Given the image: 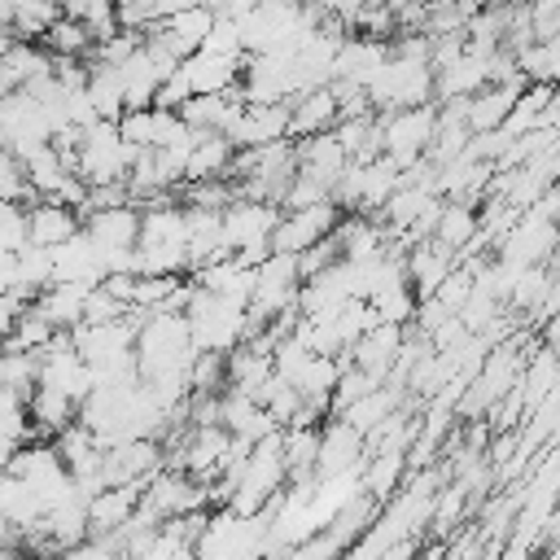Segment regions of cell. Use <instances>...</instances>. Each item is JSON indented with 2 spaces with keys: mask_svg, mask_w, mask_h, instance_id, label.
<instances>
[{
  "mask_svg": "<svg viewBox=\"0 0 560 560\" xmlns=\"http://www.w3.org/2000/svg\"><path fill=\"white\" fill-rule=\"evenodd\" d=\"M184 319H188V332H192V346L197 350H214V354H228L232 346L245 341V306L241 302H228L201 284H192V298L184 306Z\"/></svg>",
  "mask_w": 560,
  "mask_h": 560,
  "instance_id": "1",
  "label": "cell"
},
{
  "mask_svg": "<svg viewBox=\"0 0 560 560\" xmlns=\"http://www.w3.org/2000/svg\"><path fill=\"white\" fill-rule=\"evenodd\" d=\"M136 144H127L118 136V127L109 118H96L92 127L79 131V158H74V175L92 188V184H109V179H127L131 162H136Z\"/></svg>",
  "mask_w": 560,
  "mask_h": 560,
  "instance_id": "2",
  "label": "cell"
},
{
  "mask_svg": "<svg viewBox=\"0 0 560 560\" xmlns=\"http://www.w3.org/2000/svg\"><path fill=\"white\" fill-rule=\"evenodd\" d=\"M376 127H381V158H389L398 171L420 162L429 140H433V127H438V105H411V109H389V114H376Z\"/></svg>",
  "mask_w": 560,
  "mask_h": 560,
  "instance_id": "3",
  "label": "cell"
},
{
  "mask_svg": "<svg viewBox=\"0 0 560 560\" xmlns=\"http://www.w3.org/2000/svg\"><path fill=\"white\" fill-rule=\"evenodd\" d=\"M394 188H398V166L389 158L346 162L341 179L332 184V201L341 206V214H376Z\"/></svg>",
  "mask_w": 560,
  "mask_h": 560,
  "instance_id": "4",
  "label": "cell"
},
{
  "mask_svg": "<svg viewBox=\"0 0 560 560\" xmlns=\"http://www.w3.org/2000/svg\"><path fill=\"white\" fill-rule=\"evenodd\" d=\"M556 249H560V223L547 219V214H538L534 206H525V214H516V223L499 241V258H508L516 267L547 262Z\"/></svg>",
  "mask_w": 560,
  "mask_h": 560,
  "instance_id": "5",
  "label": "cell"
},
{
  "mask_svg": "<svg viewBox=\"0 0 560 560\" xmlns=\"http://www.w3.org/2000/svg\"><path fill=\"white\" fill-rule=\"evenodd\" d=\"M337 223H341V206L332 197H324L315 206H302V210H284L276 232H271V249L276 254H302L315 241H324Z\"/></svg>",
  "mask_w": 560,
  "mask_h": 560,
  "instance_id": "6",
  "label": "cell"
},
{
  "mask_svg": "<svg viewBox=\"0 0 560 560\" xmlns=\"http://www.w3.org/2000/svg\"><path fill=\"white\" fill-rule=\"evenodd\" d=\"M236 149L249 144H267V140H284L289 136V101H245L236 109V118L223 131Z\"/></svg>",
  "mask_w": 560,
  "mask_h": 560,
  "instance_id": "7",
  "label": "cell"
},
{
  "mask_svg": "<svg viewBox=\"0 0 560 560\" xmlns=\"http://www.w3.org/2000/svg\"><path fill=\"white\" fill-rule=\"evenodd\" d=\"M368 459V442L359 429H350L341 416L332 424H319V455H315V477H337L354 472Z\"/></svg>",
  "mask_w": 560,
  "mask_h": 560,
  "instance_id": "8",
  "label": "cell"
},
{
  "mask_svg": "<svg viewBox=\"0 0 560 560\" xmlns=\"http://www.w3.org/2000/svg\"><path fill=\"white\" fill-rule=\"evenodd\" d=\"M389 61V44L385 39H372V35H346L341 48H337V61H332V79H346L354 88H372L376 74L385 70Z\"/></svg>",
  "mask_w": 560,
  "mask_h": 560,
  "instance_id": "9",
  "label": "cell"
},
{
  "mask_svg": "<svg viewBox=\"0 0 560 560\" xmlns=\"http://www.w3.org/2000/svg\"><path fill=\"white\" fill-rule=\"evenodd\" d=\"M280 223V206L271 201H249V197H236L232 206H223V236H228V249H245L254 241H271Z\"/></svg>",
  "mask_w": 560,
  "mask_h": 560,
  "instance_id": "10",
  "label": "cell"
},
{
  "mask_svg": "<svg viewBox=\"0 0 560 560\" xmlns=\"http://www.w3.org/2000/svg\"><path fill=\"white\" fill-rule=\"evenodd\" d=\"M241 66L245 57H223V52H210V48H197L179 61L192 96H210V92H236L241 83Z\"/></svg>",
  "mask_w": 560,
  "mask_h": 560,
  "instance_id": "11",
  "label": "cell"
},
{
  "mask_svg": "<svg viewBox=\"0 0 560 560\" xmlns=\"http://www.w3.org/2000/svg\"><path fill=\"white\" fill-rule=\"evenodd\" d=\"M402 341H407V324L376 319V324L350 346V363H359V368H368V372H376V376L385 381V376L394 372V363H398Z\"/></svg>",
  "mask_w": 560,
  "mask_h": 560,
  "instance_id": "12",
  "label": "cell"
},
{
  "mask_svg": "<svg viewBox=\"0 0 560 560\" xmlns=\"http://www.w3.org/2000/svg\"><path fill=\"white\" fill-rule=\"evenodd\" d=\"M144 481H127V486H105L88 499V538H105L114 529H122L140 503Z\"/></svg>",
  "mask_w": 560,
  "mask_h": 560,
  "instance_id": "13",
  "label": "cell"
},
{
  "mask_svg": "<svg viewBox=\"0 0 560 560\" xmlns=\"http://www.w3.org/2000/svg\"><path fill=\"white\" fill-rule=\"evenodd\" d=\"M337 122H341V114H337V96H332L328 83L289 96V136L293 140L315 136V131H332Z\"/></svg>",
  "mask_w": 560,
  "mask_h": 560,
  "instance_id": "14",
  "label": "cell"
},
{
  "mask_svg": "<svg viewBox=\"0 0 560 560\" xmlns=\"http://www.w3.org/2000/svg\"><path fill=\"white\" fill-rule=\"evenodd\" d=\"M83 232L101 245V249H136L140 241V210L127 206H101L83 214Z\"/></svg>",
  "mask_w": 560,
  "mask_h": 560,
  "instance_id": "15",
  "label": "cell"
},
{
  "mask_svg": "<svg viewBox=\"0 0 560 560\" xmlns=\"http://www.w3.org/2000/svg\"><path fill=\"white\" fill-rule=\"evenodd\" d=\"M521 88H525L521 79H516V83H486L481 92L464 96V122H468V131H472V136H477V131H499L503 118L512 114Z\"/></svg>",
  "mask_w": 560,
  "mask_h": 560,
  "instance_id": "16",
  "label": "cell"
},
{
  "mask_svg": "<svg viewBox=\"0 0 560 560\" xmlns=\"http://www.w3.org/2000/svg\"><path fill=\"white\" fill-rule=\"evenodd\" d=\"M293 153H298V171L302 175H315V179H324L328 188L341 179V171H346V149H341V140H337V131H315V136H302L298 144H293Z\"/></svg>",
  "mask_w": 560,
  "mask_h": 560,
  "instance_id": "17",
  "label": "cell"
},
{
  "mask_svg": "<svg viewBox=\"0 0 560 560\" xmlns=\"http://www.w3.org/2000/svg\"><path fill=\"white\" fill-rule=\"evenodd\" d=\"M79 228H83L79 210L61 206V201H52V197H35V201L26 206V232H31V245H48V249H52V245L70 241Z\"/></svg>",
  "mask_w": 560,
  "mask_h": 560,
  "instance_id": "18",
  "label": "cell"
},
{
  "mask_svg": "<svg viewBox=\"0 0 560 560\" xmlns=\"http://www.w3.org/2000/svg\"><path fill=\"white\" fill-rule=\"evenodd\" d=\"M402 262H407V280H411L416 302H420V298H429V293L451 276L455 254H451V249H442L438 241H416V245H407Z\"/></svg>",
  "mask_w": 560,
  "mask_h": 560,
  "instance_id": "19",
  "label": "cell"
},
{
  "mask_svg": "<svg viewBox=\"0 0 560 560\" xmlns=\"http://www.w3.org/2000/svg\"><path fill=\"white\" fill-rule=\"evenodd\" d=\"M219 424L232 433V438H245V442H258L267 433H276L280 424L262 411V402H254L249 394L241 389H223V407H219Z\"/></svg>",
  "mask_w": 560,
  "mask_h": 560,
  "instance_id": "20",
  "label": "cell"
},
{
  "mask_svg": "<svg viewBox=\"0 0 560 560\" xmlns=\"http://www.w3.org/2000/svg\"><path fill=\"white\" fill-rule=\"evenodd\" d=\"M232 162H236V144L223 131H197L184 162V179H219L232 171Z\"/></svg>",
  "mask_w": 560,
  "mask_h": 560,
  "instance_id": "21",
  "label": "cell"
},
{
  "mask_svg": "<svg viewBox=\"0 0 560 560\" xmlns=\"http://www.w3.org/2000/svg\"><path fill=\"white\" fill-rule=\"evenodd\" d=\"M92 284H74V280H57L48 289H39V298L31 302L57 332H70L74 324H83V298Z\"/></svg>",
  "mask_w": 560,
  "mask_h": 560,
  "instance_id": "22",
  "label": "cell"
},
{
  "mask_svg": "<svg viewBox=\"0 0 560 560\" xmlns=\"http://www.w3.org/2000/svg\"><path fill=\"white\" fill-rule=\"evenodd\" d=\"M74 411H79V402H74L70 394L52 389V385H35L31 398H26V416H31L35 438H52V433H61V429L74 420Z\"/></svg>",
  "mask_w": 560,
  "mask_h": 560,
  "instance_id": "23",
  "label": "cell"
},
{
  "mask_svg": "<svg viewBox=\"0 0 560 560\" xmlns=\"http://www.w3.org/2000/svg\"><path fill=\"white\" fill-rule=\"evenodd\" d=\"M481 232V219H477V210H472V201H442V210H438V223H433V236L429 241H438L442 249H451L455 258L472 245V236Z\"/></svg>",
  "mask_w": 560,
  "mask_h": 560,
  "instance_id": "24",
  "label": "cell"
},
{
  "mask_svg": "<svg viewBox=\"0 0 560 560\" xmlns=\"http://www.w3.org/2000/svg\"><path fill=\"white\" fill-rule=\"evenodd\" d=\"M22 175H26V188H31V201H35V197H52L66 184V175H74V171L66 166V158L57 153V144L48 140V144H35L22 158Z\"/></svg>",
  "mask_w": 560,
  "mask_h": 560,
  "instance_id": "25",
  "label": "cell"
},
{
  "mask_svg": "<svg viewBox=\"0 0 560 560\" xmlns=\"http://www.w3.org/2000/svg\"><path fill=\"white\" fill-rule=\"evenodd\" d=\"M363 477V494H372L376 503L394 499L402 490V477H407V451H372L359 468Z\"/></svg>",
  "mask_w": 560,
  "mask_h": 560,
  "instance_id": "26",
  "label": "cell"
},
{
  "mask_svg": "<svg viewBox=\"0 0 560 560\" xmlns=\"http://www.w3.org/2000/svg\"><path fill=\"white\" fill-rule=\"evenodd\" d=\"M284 468L293 477H315V455H319V424H284Z\"/></svg>",
  "mask_w": 560,
  "mask_h": 560,
  "instance_id": "27",
  "label": "cell"
},
{
  "mask_svg": "<svg viewBox=\"0 0 560 560\" xmlns=\"http://www.w3.org/2000/svg\"><path fill=\"white\" fill-rule=\"evenodd\" d=\"M398 398H402L398 389H381V385H376L372 394H363V398L346 402V407H341L337 416H341V420H346L350 429H359V433L368 438V433H372V429H376V424H381V420H385V416H389V411L398 407Z\"/></svg>",
  "mask_w": 560,
  "mask_h": 560,
  "instance_id": "28",
  "label": "cell"
},
{
  "mask_svg": "<svg viewBox=\"0 0 560 560\" xmlns=\"http://www.w3.org/2000/svg\"><path fill=\"white\" fill-rule=\"evenodd\" d=\"M39 44H44L52 57H88V52H92L88 26H83L79 18H70V13H61V18L39 35Z\"/></svg>",
  "mask_w": 560,
  "mask_h": 560,
  "instance_id": "29",
  "label": "cell"
},
{
  "mask_svg": "<svg viewBox=\"0 0 560 560\" xmlns=\"http://www.w3.org/2000/svg\"><path fill=\"white\" fill-rule=\"evenodd\" d=\"M114 127H118V136H122L127 144H136V149H153L158 109H153V105H144V109H122V114L114 118Z\"/></svg>",
  "mask_w": 560,
  "mask_h": 560,
  "instance_id": "30",
  "label": "cell"
},
{
  "mask_svg": "<svg viewBox=\"0 0 560 560\" xmlns=\"http://www.w3.org/2000/svg\"><path fill=\"white\" fill-rule=\"evenodd\" d=\"M0 433H13L18 442H31L35 438L31 416H26V398L13 394L9 385H0Z\"/></svg>",
  "mask_w": 560,
  "mask_h": 560,
  "instance_id": "31",
  "label": "cell"
},
{
  "mask_svg": "<svg viewBox=\"0 0 560 560\" xmlns=\"http://www.w3.org/2000/svg\"><path fill=\"white\" fill-rule=\"evenodd\" d=\"M22 245H31L26 206H22V201H0V249H4V254H18Z\"/></svg>",
  "mask_w": 560,
  "mask_h": 560,
  "instance_id": "32",
  "label": "cell"
},
{
  "mask_svg": "<svg viewBox=\"0 0 560 560\" xmlns=\"http://www.w3.org/2000/svg\"><path fill=\"white\" fill-rule=\"evenodd\" d=\"M127 311H131V306L118 302L105 284H92L88 298H83V324H109V319H122Z\"/></svg>",
  "mask_w": 560,
  "mask_h": 560,
  "instance_id": "33",
  "label": "cell"
},
{
  "mask_svg": "<svg viewBox=\"0 0 560 560\" xmlns=\"http://www.w3.org/2000/svg\"><path fill=\"white\" fill-rule=\"evenodd\" d=\"M0 201H31V188H26V175H22V162L0 144Z\"/></svg>",
  "mask_w": 560,
  "mask_h": 560,
  "instance_id": "34",
  "label": "cell"
},
{
  "mask_svg": "<svg viewBox=\"0 0 560 560\" xmlns=\"http://www.w3.org/2000/svg\"><path fill=\"white\" fill-rule=\"evenodd\" d=\"M503 4H508V9H529L534 0H503Z\"/></svg>",
  "mask_w": 560,
  "mask_h": 560,
  "instance_id": "35",
  "label": "cell"
},
{
  "mask_svg": "<svg viewBox=\"0 0 560 560\" xmlns=\"http://www.w3.org/2000/svg\"><path fill=\"white\" fill-rule=\"evenodd\" d=\"M0 385H4V350H0Z\"/></svg>",
  "mask_w": 560,
  "mask_h": 560,
  "instance_id": "36",
  "label": "cell"
},
{
  "mask_svg": "<svg viewBox=\"0 0 560 560\" xmlns=\"http://www.w3.org/2000/svg\"><path fill=\"white\" fill-rule=\"evenodd\" d=\"M22 560H31V556H22ZM35 560H48V556H35Z\"/></svg>",
  "mask_w": 560,
  "mask_h": 560,
  "instance_id": "37",
  "label": "cell"
}]
</instances>
